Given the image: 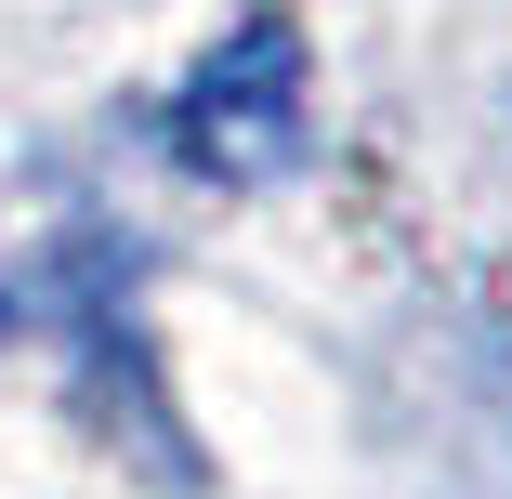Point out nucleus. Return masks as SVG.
Returning <instances> with one entry per match:
<instances>
[{
	"label": "nucleus",
	"instance_id": "1",
	"mask_svg": "<svg viewBox=\"0 0 512 499\" xmlns=\"http://www.w3.org/2000/svg\"><path fill=\"white\" fill-rule=\"evenodd\" d=\"M171 158L197 171V184H276L289 158H302V132H316V66H302V27L289 14H250V27H224L211 53L184 66V92H171Z\"/></svg>",
	"mask_w": 512,
	"mask_h": 499
}]
</instances>
